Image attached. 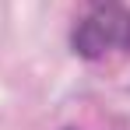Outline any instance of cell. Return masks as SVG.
<instances>
[{
  "instance_id": "obj_2",
  "label": "cell",
  "mask_w": 130,
  "mask_h": 130,
  "mask_svg": "<svg viewBox=\"0 0 130 130\" xmlns=\"http://www.w3.org/2000/svg\"><path fill=\"white\" fill-rule=\"evenodd\" d=\"M91 4H95V7H102V11H116V7H120V0H91Z\"/></svg>"
},
{
  "instance_id": "obj_1",
  "label": "cell",
  "mask_w": 130,
  "mask_h": 130,
  "mask_svg": "<svg viewBox=\"0 0 130 130\" xmlns=\"http://www.w3.org/2000/svg\"><path fill=\"white\" fill-rule=\"evenodd\" d=\"M70 46H74V53L85 56V60L102 56V49L109 46L106 25L99 21V18H85V21H77V25H74V32H70Z\"/></svg>"
}]
</instances>
